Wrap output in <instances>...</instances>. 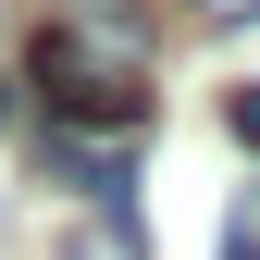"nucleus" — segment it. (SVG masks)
<instances>
[{
	"label": "nucleus",
	"mask_w": 260,
	"mask_h": 260,
	"mask_svg": "<svg viewBox=\"0 0 260 260\" xmlns=\"http://www.w3.org/2000/svg\"><path fill=\"white\" fill-rule=\"evenodd\" d=\"M149 0H50L38 25V87L50 124H100V137H137L149 124Z\"/></svg>",
	"instance_id": "1"
},
{
	"label": "nucleus",
	"mask_w": 260,
	"mask_h": 260,
	"mask_svg": "<svg viewBox=\"0 0 260 260\" xmlns=\"http://www.w3.org/2000/svg\"><path fill=\"white\" fill-rule=\"evenodd\" d=\"M50 174H75L100 211H124V186H137V137H100V124H50Z\"/></svg>",
	"instance_id": "2"
},
{
	"label": "nucleus",
	"mask_w": 260,
	"mask_h": 260,
	"mask_svg": "<svg viewBox=\"0 0 260 260\" xmlns=\"http://www.w3.org/2000/svg\"><path fill=\"white\" fill-rule=\"evenodd\" d=\"M62 260H149V236H137L124 211H87L75 236H62Z\"/></svg>",
	"instance_id": "3"
},
{
	"label": "nucleus",
	"mask_w": 260,
	"mask_h": 260,
	"mask_svg": "<svg viewBox=\"0 0 260 260\" xmlns=\"http://www.w3.org/2000/svg\"><path fill=\"white\" fill-rule=\"evenodd\" d=\"M223 124H236V149H260V87H236V100H223Z\"/></svg>",
	"instance_id": "4"
},
{
	"label": "nucleus",
	"mask_w": 260,
	"mask_h": 260,
	"mask_svg": "<svg viewBox=\"0 0 260 260\" xmlns=\"http://www.w3.org/2000/svg\"><path fill=\"white\" fill-rule=\"evenodd\" d=\"M199 13H211V25H260V0H199Z\"/></svg>",
	"instance_id": "5"
},
{
	"label": "nucleus",
	"mask_w": 260,
	"mask_h": 260,
	"mask_svg": "<svg viewBox=\"0 0 260 260\" xmlns=\"http://www.w3.org/2000/svg\"><path fill=\"white\" fill-rule=\"evenodd\" d=\"M223 260H260V236H248V223H223Z\"/></svg>",
	"instance_id": "6"
},
{
	"label": "nucleus",
	"mask_w": 260,
	"mask_h": 260,
	"mask_svg": "<svg viewBox=\"0 0 260 260\" xmlns=\"http://www.w3.org/2000/svg\"><path fill=\"white\" fill-rule=\"evenodd\" d=\"M0 124H13V75H0Z\"/></svg>",
	"instance_id": "7"
}]
</instances>
